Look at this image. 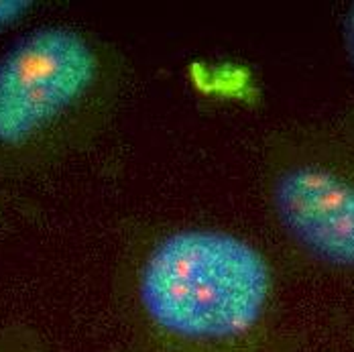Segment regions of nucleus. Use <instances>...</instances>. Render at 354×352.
I'll return each mask as SVG.
<instances>
[{"label":"nucleus","mask_w":354,"mask_h":352,"mask_svg":"<svg viewBox=\"0 0 354 352\" xmlns=\"http://www.w3.org/2000/svg\"><path fill=\"white\" fill-rule=\"evenodd\" d=\"M33 6L35 4L31 0H0V31L21 23L33 10Z\"/></svg>","instance_id":"nucleus-5"},{"label":"nucleus","mask_w":354,"mask_h":352,"mask_svg":"<svg viewBox=\"0 0 354 352\" xmlns=\"http://www.w3.org/2000/svg\"><path fill=\"white\" fill-rule=\"evenodd\" d=\"M277 302L267 252L210 226L155 237L116 283L129 352H277Z\"/></svg>","instance_id":"nucleus-1"},{"label":"nucleus","mask_w":354,"mask_h":352,"mask_svg":"<svg viewBox=\"0 0 354 352\" xmlns=\"http://www.w3.org/2000/svg\"><path fill=\"white\" fill-rule=\"evenodd\" d=\"M342 43H344V51L354 70V2H351L342 19Z\"/></svg>","instance_id":"nucleus-6"},{"label":"nucleus","mask_w":354,"mask_h":352,"mask_svg":"<svg viewBox=\"0 0 354 352\" xmlns=\"http://www.w3.org/2000/svg\"><path fill=\"white\" fill-rule=\"evenodd\" d=\"M261 183L289 247L354 281V114L275 131L263 147Z\"/></svg>","instance_id":"nucleus-3"},{"label":"nucleus","mask_w":354,"mask_h":352,"mask_svg":"<svg viewBox=\"0 0 354 352\" xmlns=\"http://www.w3.org/2000/svg\"><path fill=\"white\" fill-rule=\"evenodd\" d=\"M0 352H59L35 328L10 319L0 317Z\"/></svg>","instance_id":"nucleus-4"},{"label":"nucleus","mask_w":354,"mask_h":352,"mask_svg":"<svg viewBox=\"0 0 354 352\" xmlns=\"http://www.w3.org/2000/svg\"><path fill=\"white\" fill-rule=\"evenodd\" d=\"M129 80L122 51L92 31L45 25L0 57V194L86 153Z\"/></svg>","instance_id":"nucleus-2"}]
</instances>
